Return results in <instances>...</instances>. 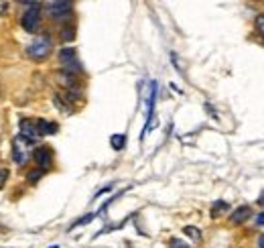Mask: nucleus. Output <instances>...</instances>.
Wrapping results in <instances>:
<instances>
[{
    "label": "nucleus",
    "instance_id": "f257e3e1",
    "mask_svg": "<svg viewBox=\"0 0 264 248\" xmlns=\"http://www.w3.org/2000/svg\"><path fill=\"white\" fill-rule=\"evenodd\" d=\"M39 20H41V4L39 2H31L29 8L22 15V29L29 33H35L39 29Z\"/></svg>",
    "mask_w": 264,
    "mask_h": 248
},
{
    "label": "nucleus",
    "instance_id": "f03ea898",
    "mask_svg": "<svg viewBox=\"0 0 264 248\" xmlns=\"http://www.w3.org/2000/svg\"><path fill=\"white\" fill-rule=\"evenodd\" d=\"M27 53H29V57H33V59H45L51 53V39L47 35L37 37L35 41L29 45Z\"/></svg>",
    "mask_w": 264,
    "mask_h": 248
},
{
    "label": "nucleus",
    "instance_id": "7ed1b4c3",
    "mask_svg": "<svg viewBox=\"0 0 264 248\" xmlns=\"http://www.w3.org/2000/svg\"><path fill=\"white\" fill-rule=\"evenodd\" d=\"M59 61L63 63V67H65L67 73H79V71H82V65H79V61H77L75 49H61Z\"/></svg>",
    "mask_w": 264,
    "mask_h": 248
},
{
    "label": "nucleus",
    "instance_id": "20e7f679",
    "mask_svg": "<svg viewBox=\"0 0 264 248\" xmlns=\"http://www.w3.org/2000/svg\"><path fill=\"white\" fill-rule=\"evenodd\" d=\"M45 6H47L49 15H51L53 18H63V17H67V15H71V8H73V4H71V2H67V0H57V2H47Z\"/></svg>",
    "mask_w": 264,
    "mask_h": 248
},
{
    "label": "nucleus",
    "instance_id": "39448f33",
    "mask_svg": "<svg viewBox=\"0 0 264 248\" xmlns=\"http://www.w3.org/2000/svg\"><path fill=\"white\" fill-rule=\"evenodd\" d=\"M20 137L25 139L27 142H37L41 139V132L37 128L35 122L31 120H20Z\"/></svg>",
    "mask_w": 264,
    "mask_h": 248
},
{
    "label": "nucleus",
    "instance_id": "423d86ee",
    "mask_svg": "<svg viewBox=\"0 0 264 248\" xmlns=\"http://www.w3.org/2000/svg\"><path fill=\"white\" fill-rule=\"evenodd\" d=\"M27 144H29V142L22 139L20 134L13 141V157H15L17 165H25V163H27V159H29V157H27Z\"/></svg>",
    "mask_w": 264,
    "mask_h": 248
},
{
    "label": "nucleus",
    "instance_id": "0eeeda50",
    "mask_svg": "<svg viewBox=\"0 0 264 248\" xmlns=\"http://www.w3.org/2000/svg\"><path fill=\"white\" fill-rule=\"evenodd\" d=\"M33 159L39 163L41 169H49V167H51V161H53L51 149H47V146H39V149L33 151Z\"/></svg>",
    "mask_w": 264,
    "mask_h": 248
},
{
    "label": "nucleus",
    "instance_id": "6e6552de",
    "mask_svg": "<svg viewBox=\"0 0 264 248\" xmlns=\"http://www.w3.org/2000/svg\"><path fill=\"white\" fill-rule=\"evenodd\" d=\"M250 216H252V208H250V206H240L238 210L232 212V216H229V222H232V224H244Z\"/></svg>",
    "mask_w": 264,
    "mask_h": 248
},
{
    "label": "nucleus",
    "instance_id": "1a4fd4ad",
    "mask_svg": "<svg viewBox=\"0 0 264 248\" xmlns=\"http://www.w3.org/2000/svg\"><path fill=\"white\" fill-rule=\"evenodd\" d=\"M37 128L41 132V137H45V134H55L59 126H57L55 122H49V120H39L37 122Z\"/></svg>",
    "mask_w": 264,
    "mask_h": 248
},
{
    "label": "nucleus",
    "instance_id": "9d476101",
    "mask_svg": "<svg viewBox=\"0 0 264 248\" xmlns=\"http://www.w3.org/2000/svg\"><path fill=\"white\" fill-rule=\"evenodd\" d=\"M110 144H112L114 151H122L124 144H126V137H124V134H112V137H110Z\"/></svg>",
    "mask_w": 264,
    "mask_h": 248
},
{
    "label": "nucleus",
    "instance_id": "9b49d317",
    "mask_svg": "<svg viewBox=\"0 0 264 248\" xmlns=\"http://www.w3.org/2000/svg\"><path fill=\"white\" fill-rule=\"evenodd\" d=\"M226 210H228V201H215L213 208H211V218H217Z\"/></svg>",
    "mask_w": 264,
    "mask_h": 248
},
{
    "label": "nucleus",
    "instance_id": "f8f14e48",
    "mask_svg": "<svg viewBox=\"0 0 264 248\" xmlns=\"http://www.w3.org/2000/svg\"><path fill=\"white\" fill-rule=\"evenodd\" d=\"M73 37H75V29L71 25L61 29V41H73Z\"/></svg>",
    "mask_w": 264,
    "mask_h": 248
},
{
    "label": "nucleus",
    "instance_id": "ddd939ff",
    "mask_svg": "<svg viewBox=\"0 0 264 248\" xmlns=\"http://www.w3.org/2000/svg\"><path fill=\"white\" fill-rule=\"evenodd\" d=\"M183 232H185V234L189 236V238H193L195 242H197V240L201 238V236H199V230H197V228H193V226H185V230H183Z\"/></svg>",
    "mask_w": 264,
    "mask_h": 248
},
{
    "label": "nucleus",
    "instance_id": "4468645a",
    "mask_svg": "<svg viewBox=\"0 0 264 248\" xmlns=\"http://www.w3.org/2000/svg\"><path fill=\"white\" fill-rule=\"evenodd\" d=\"M94 218H96V216H94V213H88V216H84L82 220H77V222L73 224V226H71V230H73V228H77V226H84V224L91 222V220H94Z\"/></svg>",
    "mask_w": 264,
    "mask_h": 248
},
{
    "label": "nucleus",
    "instance_id": "2eb2a0df",
    "mask_svg": "<svg viewBox=\"0 0 264 248\" xmlns=\"http://www.w3.org/2000/svg\"><path fill=\"white\" fill-rule=\"evenodd\" d=\"M256 29H258L260 35H262V39H264V15H258V17H256Z\"/></svg>",
    "mask_w": 264,
    "mask_h": 248
},
{
    "label": "nucleus",
    "instance_id": "dca6fc26",
    "mask_svg": "<svg viewBox=\"0 0 264 248\" xmlns=\"http://www.w3.org/2000/svg\"><path fill=\"white\" fill-rule=\"evenodd\" d=\"M6 179H8V169H0V189L4 187Z\"/></svg>",
    "mask_w": 264,
    "mask_h": 248
},
{
    "label": "nucleus",
    "instance_id": "f3484780",
    "mask_svg": "<svg viewBox=\"0 0 264 248\" xmlns=\"http://www.w3.org/2000/svg\"><path fill=\"white\" fill-rule=\"evenodd\" d=\"M171 248H189V246L183 240H179V238H173V240H171Z\"/></svg>",
    "mask_w": 264,
    "mask_h": 248
},
{
    "label": "nucleus",
    "instance_id": "a211bd4d",
    "mask_svg": "<svg viewBox=\"0 0 264 248\" xmlns=\"http://www.w3.org/2000/svg\"><path fill=\"white\" fill-rule=\"evenodd\" d=\"M43 175V171H41V169H37V171H33V173H29V181L31 183H35L37 181V179Z\"/></svg>",
    "mask_w": 264,
    "mask_h": 248
},
{
    "label": "nucleus",
    "instance_id": "6ab92c4d",
    "mask_svg": "<svg viewBox=\"0 0 264 248\" xmlns=\"http://www.w3.org/2000/svg\"><path fill=\"white\" fill-rule=\"evenodd\" d=\"M8 2H4V0H0V15H4L6 13V10H8Z\"/></svg>",
    "mask_w": 264,
    "mask_h": 248
},
{
    "label": "nucleus",
    "instance_id": "aec40b11",
    "mask_svg": "<svg viewBox=\"0 0 264 248\" xmlns=\"http://www.w3.org/2000/svg\"><path fill=\"white\" fill-rule=\"evenodd\" d=\"M256 222L260 224V226H264V212H262V213H258V218H256Z\"/></svg>",
    "mask_w": 264,
    "mask_h": 248
},
{
    "label": "nucleus",
    "instance_id": "412c9836",
    "mask_svg": "<svg viewBox=\"0 0 264 248\" xmlns=\"http://www.w3.org/2000/svg\"><path fill=\"white\" fill-rule=\"evenodd\" d=\"M258 244H260V248H264V236H260V240H258Z\"/></svg>",
    "mask_w": 264,
    "mask_h": 248
},
{
    "label": "nucleus",
    "instance_id": "4be33fe9",
    "mask_svg": "<svg viewBox=\"0 0 264 248\" xmlns=\"http://www.w3.org/2000/svg\"><path fill=\"white\" fill-rule=\"evenodd\" d=\"M49 248H59V246H49Z\"/></svg>",
    "mask_w": 264,
    "mask_h": 248
}]
</instances>
